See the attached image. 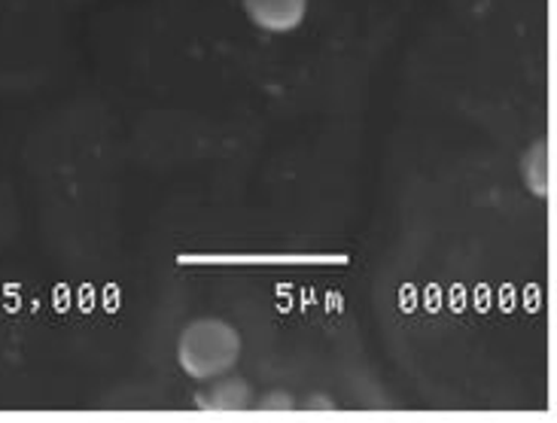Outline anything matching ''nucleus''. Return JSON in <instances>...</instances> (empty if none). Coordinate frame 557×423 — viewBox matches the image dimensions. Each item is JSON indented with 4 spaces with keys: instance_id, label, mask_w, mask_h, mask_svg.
Segmentation results:
<instances>
[{
    "instance_id": "20e7f679",
    "label": "nucleus",
    "mask_w": 557,
    "mask_h": 423,
    "mask_svg": "<svg viewBox=\"0 0 557 423\" xmlns=\"http://www.w3.org/2000/svg\"><path fill=\"white\" fill-rule=\"evenodd\" d=\"M198 406L208 411H244L250 406V384L238 375H220L213 378L208 396L198 399Z\"/></svg>"
},
{
    "instance_id": "7ed1b4c3",
    "label": "nucleus",
    "mask_w": 557,
    "mask_h": 423,
    "mask_svg": "<svg viewBox=\"0 0 557 423\" xmlns=\"http://www.w3.org/2000/svg\"><path fill=\"white\" fill-rule=\"evenodd\" d=\"M524 183H528V189L536 198H548L552 196V189H555V144H552V137H543V140H536L530 152L524 155Z\"/></svg>"
},
{
    "instance_id": "39448f33",
    "label": "nucleus",
    "mask_w": 557,
    "mask_h": 423,
    "mask_svg": "<svg viewBox=\"0 0 557 423\" xmlns=\"http://www.w3.org/2000/svg\"><path fill=\"white\" fill-rule=\"evenodd\" d=\"M262 409H293V399H286V396H272V399L262 402Z\"/></svg>"
},
{
    "instance_id": "f03ea898",
    "label": "nucleus",
    "mask_w": 557,
    "mask_h": 423,
    "mask_svg": "<svg viewBox=\"0 0 557 423\" xmlns=\"http://www.w3.org/2000/svg\"><path fill=\"white\" fill-rule=\"evenodd\" d=\"M244 10L250 22L272 34H289L305 22L308 0H244Z\"/></svg>"
},
{
    "instance_id": "f257e3e1",
    "label": "nucleus",
    "mask_w": 557,
    "mask_h": 423,
    "mask_svg": "<svg viewBox=\"0 0 557 423\" xmlns=\"http://www.w3.org/2000/svg\"><path fill=\"white\" fill-rule=\"evenodd\" d=\"M242 357V333L220 318H198L181 333L177 363L196 381H213L235 369Z\"/></svg>"
}]
</instances>
